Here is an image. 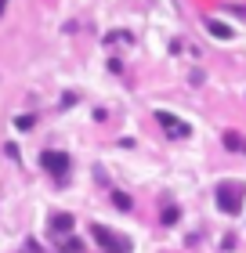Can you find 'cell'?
Listing matches in <instances>:
<instances>
[{"label":"cell","instance_id":"cell-11","mask_svg":"<svg viewBox=\"0 0 246 253\" xmlns=\"http://www.w3.org/2000/svg\"><path fill=\"white\" fill-rule=\"evenodd\" d=\"M33 123H37V120H33V116H18V126H22V130H29V126Z\"/></svg>","mask_w":246,"mask_h":253},{"label":"cell","instance_id":"cell-7","mask_svg":"<svg viewBox=\"0 0 246 253\" xmlns=\"http://www.w3.org/2000/svg\"><path fill=\"white\" fill-rule=\"evenodd\" d=\"M51 228H54V232H73V217H69V213H54Z\"/></svg>","mask_w":246,"mask_h":253},{"label":"cell","instance_id":"cell-3","mask_svg":"<svg viewBox=\"0 0 246 253\" xmlns=\"http://www.w3.org/2000/svg\"><path fill=\"white\" fill-rule=\"evenodd\" d=\"M156 123H159L170 137H185V134H189V123H181L178 116H170V112H156Z\"/></svg>","mask_w":246,"mask_h":253},{"label":"cell","instance_id":"cell-5","mask_svg":"<svg viewBox=\"0 0 246 253\" xmlns=\"http://www.w3.org/2000/svg\"><path fill=\"white\" fill-rule=\"evenodd\" d=\"M206 33L217 37V40H232V29L225 26V22H214V18H206Z\"/></svg>","mask_w":246,"mask_h":253},{"label":"cell","instance_id":"cell-1","mask_svg":"<svg viewBox=\"0 0 246 253\" xmlns=\"http://www.w3.org/2000/svg\"><path fill=\"white\" fill-rule=\"evenodd\" d=\"M214 199H217V206H221L225 213H239L243 203H246V188L236 185V181H221L217 192H214Z\"/></svg>","mask_w":246,"mask_h":253},{"label":"cell","instance_id":"cell-8","mask_svg":"<svg viewBox=\"0 0 246 253\" xmlns=\"http://www.w3.org/2000/svg\"><path fill=\"white\" fill-rule=\"evenodd\" d=\"M225 11H228V15H239V18H246V4H225Z\"/></svg>","mask_w":246,"mask_h":253},{"label":"cell","instance_id":"cell-2","mask_svg":"<svg viewBox=\"0 0 246 253\" xmlns=\"http://www.w3.org/2000/svg\"><path fill=\"white\" fill-rule=\"evenodd\" d=\"M40 167L48 170V174H54V177H65V174H69V156H65V152H54V148H48V152L40 156Z\"/></svg>","mask_w":246,"mask_h":253},{"label":"cell","instance_id":"cell-9","mask_svg":"<svg viewBox=\"0 0 246 253\" xmlns=\"http://www.w3.org/2000/svg\"><path fill=\"white\" fill-rule=\"evenodd\" d=\"M163 224H178V210H174V206L163 210Z\"/></svg>","mask_w":246,"mask_h":253},{"label":"cell","instance_id":"cell-4","mask_svg":"<svg viewBox=\"0 0 246 253\" xmlns=\"http://www.w3.org/2000/svg\"><path fill=\"white\" fill-rule=\"evenodd\" d=\"M91 235H95V239H98L101 246H109L112 253H120V250H131V243H127V239H116L112 232H105L101 224H95V228H91Z\"/></svg>","mask_w":246,"mask_h":253},{"label":"cell","instance_id":"cell-10","mask_svg":"<svg viewBox=\"0 0 246 253\" xmlns=\"http://www.w3.org/2000/svg\"><path fill=\"white\" fill-rule=\"evenodd\" d=\"M112 203H116V206H120V210H127V206H131V199H127V195H123V192H116V195H112Z\"/></svg>","mask_w":246,"mask_h":253},{"label":"cell","instance_id":"cell-6","mask_svg":"<svg viewBox=\"0 0 246 253\" xmlns=\"http://www.w3.org/2000/svg\"><path fill=\"white\" fill-rule=\"evenodd\" d=\"M225 148H232V152H246V137H239L236 130H225Z\"/></svg>","mask_w":246,"mask_h":253}]
</instances>
